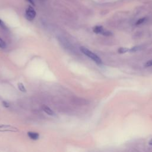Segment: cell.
Segmentation results:
<instances>
[{"mask_svg": "<svg viewBox=\"0 0 152 152\" xmlns=\"http://www.w3.org/2000/svg\"><path fill=\"white\" fill-rule=\"evenodd\" d=\"M36 13L33 8L31 6H29L28 8L26 10V18H27L28 20L32 21L36 17Z\"/></svg>", "mask_w": 152, "mask_h": 152, "instance_id": "obj_4", "label": "cell"}, {"mask_svg": "<svg viewBox=\"0 0 152 152\" xmlns=\"http://www.w3.org/2000/svg\"><path fill=\"white\" fill-rule=\"evenodd\" d=\"M80 49V51L84 53V54L86 56H87V57H88L89 58H90L91 60H93V61L96 63L97 64L100 65L102 64V60L100 59V58L99 57H98V56L96 54H95V53H93L92 51H90L89 49L84 47V46H81Z\"/></svg>", "mask_w": 152, "mask_h": 152, "instance_id": "obj_1", "label": "cell"}, {"mask_svg": "<svg viewBox=\"0 0 152 152\" xmlns=\"http://www.w3.org/2000/svg\"><path fill=\"white\" fill-rule=\"evenodd\" d=\"M18 129L14 126L8 124H0V132H18Z\"/></svg>", "mask_w": 152, "mask_h": 152, "instance_id": "obj_3", "label": "cell"}, {"mask_svg": "<svg viewBox=\"0 0 152 152\" xmlns=\"http://www.w3.org/2000/svg\"><path fill=\"white\" fill-rule=\"evenodd\" d=\"M2 104H3V106L6 107V108H8L10 106V105H9L8 103L6 101H3L2 102Z\"/></svg>", "mask_w": 152, "mask_h": 152, "instance_id": "obj_12", "label": "cell"}, {"mask_svg": "<svg viewBox=\"0 0 152 152\" xmlns=\"http://www.w3.org/2000/svg\"><path fill=\"white\" fill-rule=\"evenodd\" d=\"M93 32H94L95 33L100 34L106 36H111L112 35V33L111 32L109 31V30H105L102 26H96L93 28Z\"/></svg>", "mask_w": 152, "mask_h": 152, "instance_id": "obj_2", "label": "cell"}, {"mask_svg": "<svg viewBox=\"0 0 152 152\" xmlns=\"http://www.w3.org/2000/svg\"><path fill=\"white\" fill-rule=\"evenodd\" d=\"M149 144L151 145V146H152V139L150 140V141H149Z\"/></svg>", "mask_w": 152, "mask_h": 152, "instance_id": "obj_15", "label": "cell"}, {"mask_svg": "<svg viewBox=\"0 0 152 152\" xmlns=\"http://www.w3.org/2000/svg\"><path fill=\"white\" fill-rule=\"evenodd\" d=\"M27 136L29 137L31 140H37L39 139V134L38 133L33 132V131H29L27 133Z\"/></svg>", "mask_w": 152, "mask_h": 152, "instance_id": "obj_5", "label": "cell"}, {"mask_svg": "<svg viewBox=\"0 0 152 152\" xmlns=\"http://www.w3.org/2000/svg\"><path fill=\"white\" fill-rule=\"evenodd\" d=\"M0 48L2 49H4L6 48V43L1 37H0Z\"/></svg>", "mask_w": 152, "mask_h": 152, "instance_id": "obj_9", "label": "cell"}, {"mask_svg": "<svg viewBox=\"0 0 152 152\" xmlns=\"http://www.w3.org/2000/svg\"><path fill=\"white\" fill-rule=\"evenodd\" d=\"M27 1L30 3V4H32L33 6H35V3H34V1L33 0H27Z\"/></svg>", "mask_w": 152, "mask_h": 152, "instance_id": "obj_14", "label": "cell"}, {"mask_svg": "<svg viewBox=\"0 0 152 152\" xmlns=\"http://www.w3.org/2000/svg\"><path fill=\"white\" fill-rule=\"evenodd\" d=\"M145 66L147 67H151L152 66V60H150L147 61L146 64H145Z\"/></svg>", "mask_w": 152, "mask_h": 152, "instance_id": "obj_11", "label": "cell"}, {"mask_svg": "<svg viewBox=\"0 0 152 152\" xmlns=\"http://www.w3.org/2000/svg\"><path fill=\"white\" fill-rule=\"evenodd\" d=\"M130 49L126 48H121L118 50V52L120 53H125L127 52H129Z\"/></svg>", "mask_w": 152, "mask_h": 152, "instance_id": "obj_8", "label": "cell"}, {"mask_svg": "<svg viewBox=\"0 0 152 152\" xmlns=\"http://www.w3.org/2000/svg\"><path fill=\"white\" fill-rule=\"evenodd\" d=\"M145 21H146V18H140L139 20L137 21L136 22V25H139V24H141L142 23H143Z\"/></svg>", "mask_w": 152, "mask_h": 152, "instance_id": "obj_10", "label": "cell"}, {"mask_svg": "<svg viewBox=\"0 0 152 152\" xmlns=\"http://www.w3.org/2000/svg\"><path fill=\"white\" fill-rule=\"evenodd\" d=\"M0 26L2 28H3V29H6V26L5 24V23H4L3 22V21H2L1 19H0Z\"/></svg>", "mask_w": 152, "mask_h": 152, "instance_id": "obj_13", "label": "cell"}, {"mask_svg": "<svg viewBox=\"0 0 152 152\" xmlns=\"http://www.w3.org/2000/svg\"><path fill=\"white\" fill-rule=\"evenodd\" d=\"M42 109L43 111L45 112L46 114H48V115L50 116H54L55 113L52 109H51L50 107H49L48 106H46V105H43L42 106Z\"/></svg>", "mask_w": 152, "mask_h": 152, "instance_id": "obj_6", "label": "cell"}, {"mask_svg": "<svg viewBox=\"0 0 152 152\" xmlns=\"http://www.w3.org/2000/svg\"><path fill=\"white\" fill-rule=\"evenodd\" d=\"M17 87H18V89H19L20 92H23V93L26 92V89L24 85H23L22 83H18L17 84Z\"/></svg>", "mask_w": 152, "mask_h": 152, "instance_id": "obj_7", "label": "cell"}]
</instances>
